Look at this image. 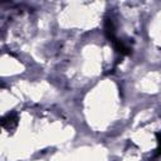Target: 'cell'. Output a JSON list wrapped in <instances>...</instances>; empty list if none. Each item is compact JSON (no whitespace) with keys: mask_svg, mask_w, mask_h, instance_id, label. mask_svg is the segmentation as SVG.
I'll use <instances>...</instances> for the list:
<instances>
[{"mask_svg":"<svg viewBox=\"0 0 161 161\" xmlns=\"http://www.w3.org/2000/svg\"><path fill=\"white\" fill-rule=\"evenodd\" d=\"M113 44H114V49H116L119 54H122V55H127V54L131 53V48H130L128 45H126L122 40L116 39V40L113 42Z\"/></svg>","mask_w":161,"mask_h":161,"instance_id":"3957f363","label":"cell"},{"mask_svg":"<svg viewBox=\"0 0 161 161\" xmlns=\"http://www.w3.org/2000/svg\"><path fill=\"white\" fill-rule=\"evenodd\" d=\"M156 138H157V148H156L155 156H160L161 155V132L156 133Z\"/></svg>","mask_w":161,"mask_h":161,"instance_id":"277c9868","label":"cell"},{"mask_svg":"<svg viewBox=\"0 0 161 161\" xmlns=\"http://www.w3.org/2000/svg\"><path fill=\"white\" fill-rule=\"evenodd\" d=\"M3 127L6 128V130H13L16 125H18V117L15 113H9L6 114L4 118H3V122H1Z\"/></svg>","mask_w":161,"mask_h":161,"instance_id":"6da1fadb","label":"cell"},{"mask_svg":"<svg viewBox=\"0 0 161 161\" xmlns=\"http://www.w3.org/2000/svg\"><path fill=\"white\" fill-rule=\"evenodd\" d=\"M104 34H106V36L109 40H112V42L116 40V36H114V24H113L112 19H109V18H106V20H104Z\"/></svg>","mask_w":161,"mask_h":161,"instance_id":"7a4b0ae2","label":"cell"}]
</instances>
